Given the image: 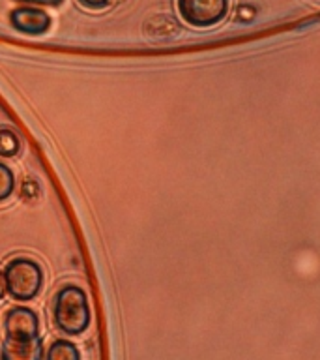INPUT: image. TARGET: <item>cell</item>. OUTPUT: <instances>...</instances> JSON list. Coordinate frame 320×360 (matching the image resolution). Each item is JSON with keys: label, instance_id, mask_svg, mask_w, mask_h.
<instances>
[{"label": "cell", "instance_id": "1", "mask_svg": "<svg viewBox=\"0 0 320 360\" xmlns=\"http://www.w3.org/2000/svg\"><path fill=\"white\" fill-rule=\"evenodd\" d=\"M55 325L67 336L83 334L90 325V306L86 292L79 285L62 287L55 298Z\"/></svg>", "mask_w": 320, "mask_h": 360}, {"label": "cell", "instance_id": "2", "mask_svg": "<svg viewBox=\"0 0 320 360\" xmlns=\"http://www.w3.org/2000/svg\"><path fill=\"white\" fill-rule=\"evenodd\" d=\"M8 295L15 300H32L38 297L44 283V270L36 261L28 257L13 259L4 270Z\"/></svg>", "mask_w": 320, "mask_h": 360}, {"label": "cell", "instance_id": "3", "mask_svg": "<svg viewBox=\"0 0 320 360\" xmlns=\"http://www.w3.org/2000/svg\"><path fill=\"white\" fill-rule=\"evenodd\" d=\"M180 17L196 28H210L221 22L229 11V0H176Z\"/></svg>", "mask_w": 320, "mask_h": 360}, {"label": "cell", "instance_id": "4", "mask_svg": "<svg viewBox=\"0 0 320 360\" xmlns=\"http://www.w3.org/2000/svg\"><path fill=\"white\" fill-rule=\"evenodd\" d=\"M4 343H32L39 340L38 315L30 308L17 306L6 314Z\"/></svg>", "mask_w": 320, "mask_h": 360}, {"label": "cell", "instance_id": "5", "mask_svg": "<svg viewBox=\"0 0 320 360\" xmlns=\"http://www.w3.org/2000/svg\"><path fill=\"white\" fill-rule=\"evenodd\" d=\"M10 21L15 27V30L22 34H30V36L47 32L51 27L49 13H45L44 10H38V8H27V6L11 11Z\"/></svg>", "mask_w": 320, "mask_h": 360}, {"label": "cell", "instance_id": "6", "mask_svg": "<svg viewBox=\"0 0 320 360\" xmlns=\"http://www.w3.org/2000/svg\"><path fill=\"white\" fill-rule=\"evenodd\" d=\"M2 359L4 360H38L44 354L41 338L32 343H2Z\"/></svg>", "mask_w": 320, "mask_h": 360}, {"label": "cell", "instance_id": "7", "mask_svg": "<svg viewBox=\"0 0 320 360\" xmlns=\"http://www.w3.org/2000/svg\"><path fill=\"white\" fill-rule=\"evenodd\" d=\"M47 359L49 360H79L81 353L72 342L66 340H56L47 351Z\"/></svg>", "mask_w": 320, "mask_h": 360}, {"label": "cell", "instance_id": "8", "mask_svg": "<svg viewBox=\"0 0 320 360\" xmlns=\"http://www.w3.org/2000/svg\"><path fill=\"white\" fill-rule=\"evenodd\" d=\"M19 150H21V141L15 131L8 128L0 129V156L15 158Z\"/></svg>", "mask_w": 320, "mask_h": 360}, {"label": "cell", "instance_id": "9", "mask_svg": "<svg viewBox=\"0 0 320 360\" xmlns=\"http://www.w3.org/2000/svg\"><path fill=\"white\" fill-rule=\"evenodd\" d=\"M15 190V176L8 165L0 163V201H6Z\"/></svg>", "mask_w": 320, "mask_h": 360}, {"label": "cell", "instance_id": "10", "mask_svg": "<svg viewBox=\"0 0 320 360\" xmlns=\"http://www.w3.org/2000/svg\"><path fill=\"white\" fill-rule=\"evenodd\" d=\"M21 197L25 201H36L39 197V184L34 179H25L21 182Z\"/></svg>", "mask_w": 320, "mask_h": 360}, {"label": "cell", "instance_id": "11", "mask_svg": "<svg viewBox=\"0 0 320 360\" xmlns=\"http://www.w3.org/2000/svg\"><path fill=\"white\" fill-rule=\"evenodd\" d=\"M77 2L84 8H88V10H101V8L111 4V0H77Z\"/></svg>", "mask_w": 320, "mask_h": 360}, {"label": "cell", "instance_id": "12", "mask_svg": "<svg viewBox=\"0 0 320 360\" xmlns=\"http://www.w3.org/2000/svg\"><path fill=\"white\" fill-rule=\"evenodd\" d=\"M19 2H27V4H44V6H56L62 4L64 0H19Z\"/></svg>", "mask_w": 320, "mask_h": 360}, {"label": "cell", "instance_id": "13", "mask_svg": "<svg viewBox=\"0 0 320 360\" xmlns=\"http://www.w3.org/2000/svg\"><path fill=\"white\" fill-rule=\"evenodd\" d=\"M6 292H8V285H6V274H4V270H0V300L4 298Z\"/></svg>", "mask_w": 320, "mask_h": 360}]
</instances>
